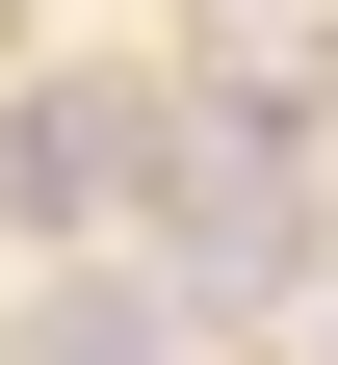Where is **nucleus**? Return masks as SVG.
<instances>
[{
	"mask_svg": "<svg viewBox=\"0 0 338 365\" xmlns=\"http://www.w3.org/2000/svg\"><path fill=\"white\" fill-rule=\"evenodd\" d=\"M26 365H182V313H157V287H53V313H26Z\"/></svg>",
	"mask_w": 338,
	"mask_h": 365,
	"instance_id": "f03ea898",
	"label": "nucleus"
},
{
	"mask_svg": "<svg viewBox=\"0 0 338 365\" xmlns=\"http://www.w3.org/2000/svg\"><path fill=\"white\" fill-rule=\"evenodd\" d=\"M0 182H26V209H105V182H157V78H53V105L0 130Z\"/></svg>",
	"mask_w": 338,
	"mask_h": 365,
	"instance_id": "f257e3e1",
	"label": "nucleus"
}]
</instances>
